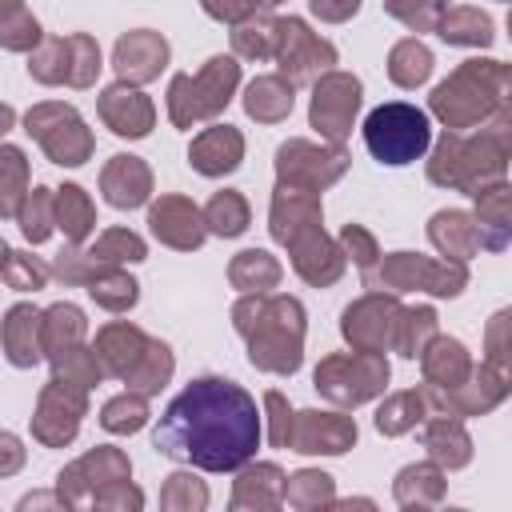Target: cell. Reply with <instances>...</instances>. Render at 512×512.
<instances>
[{"label":"cell","mask_w":512,"mask_h":512,"mask_svg":"<svg viewBox=\"0 0 512 512\" xmlns=\"http://www.w3.org/2000/svg\"><path fill=\"white\" fill-rule=\"evenodd\" d=\"M428 72H432V56H428V48H420L416 40H404V44L392 52V80H396V84L412 88V84H420Z\"/></svg>","instance_id":"2e32d148"},{"label":"cell","mask_w":512,"mask_h":512,"mask_svg":"<svg viewBox=\"0 0 512 512\" xmlns=\"http://www.w3.org/2000/svg\"><path fill=\"white\" fill-rule=\"evenodd\" d=\"M88 256L92 260H144V244L132 232H108Z\"/></svg>","instance_id":"44dd1931"},{"label":"cell","mask_w":512,"mask_h":512,"mask_svg":"<svg viewBox=\"0 0 512 512\" xmlns=\"http://www.w3.org/2000/svg\"><path fill=\"white\" fill-rule=\"evenodd\" d=\"M244 108H248L256 120H280V116L292 108V88L280 84V80H256V84L248 88Z\"/></svg>","instance_id":"5bb4252c"},{"label":"cell","mask_w":512,"mask_h":512,"mask_svg":"<svg viewBox=\"0 0 512 512\" xmlns=\"http://www.w3.org/2000/svg\"><path fill=\"white\" fill-rule=\"evenodd\" d=\"M100 112H104V120L112 124V132H120V136H144V132L152 128V104H148L140 92L120 88V84L104 92Z\"/></svg>","instance_id":"ba28073f"},{"label":"cell","mask_w":512,"mask_h":512,"mask_svg":"<svg viewBox=\"0 0 512 512\" xmlns=\"http://www.w3.org/2000/svg\"><path fill=\"white\" fill-rule=\"evenodd\" d=\"M164 56H168V44L152 32H132L116 44V68L120 76H132V80L156 76V64H164Z\"/></svg>","instance_id":"30bf717a"},{"label":"cell","mask_w":512,"mask_h":512,"mask_svg":"<svg viewBox=\"0 0 512 512\" xmlns=\"http://www.w3.org/2000/svg\"><path fill=\"white\" fill-rule=\"evenodd\" d=\"M428 140H432L428 116L416 104H404V100L380 104L364 120V144H368V152L380 164H392V168L420 160L424 148H428Z\"/></svg>","instance_id":"7a4b0ae2"},{"label":"cell","mask_w":512,"mask_h":512,"mask_svg":"<svg viewBox=\"0 0 512 512\" xmlns=\"http://www.w3.org/2000/svg\"><path fill=\"white\" fill-rule=\"evenodd\" d=\"M144 416H148L144 396H120V400H112V404L104 408L100 424H104L108 432H136V428L144 424Z\"/></svg>","instance_id":"d6986e66"},{"label":"cell","mask_w":512,"mask_h":512,"mask_svg":"<svg viewBox=\"0 0 512 512\" xmlns=\"http://www.w3.org/2000/svg\"><path fill=\"white\" fill-rule=\"evenodd\" d=\"M20 220H24V236L28 240H44L48 236V188L32 192V204L20 212Z\"/></svg>","instance_id":"603a6c76"},{"label":"cell","mask_w":512,"mask_h":512,"mask_svg":"<svg viewBox=\"0 0 512 512\" xmlns=\"http://www.w3.org/2000/svg\"><path fill=\"white\" fill-rule=\"evenodd\" d=\"M56 216H60V228L68 232V240H84L88 228H92V208H88V200H84V192H80L76 184L60 188V196H56Z\"/></svg>","instance_id":"9a60e30c"},{"label":"cell","mask_w":512,"mask_h":512,"mask_svg":"<svg viewBox=\"0 0 512 512\" xmlns=\"http://www.w3.org/2000/svg\"><path fill=\"white\" fill-rule=\"evenodd\" d=\"M4 352L20 368L40 360V316L32 308H12L8 312V320H4Z\"/></svg>","instance_id":"4fadbf2b"},{"label":"cell","mask_w":512,"mask_h":512,"mask_svg":"<svg viewBox=\"0 0 512 512\" xmlns=\"http://www.w3.org/2000/svg\"><path fill=\"white\" fill-rule=\"evenodd\" d=\"M4 264V276H8V284L12 288H40L44 284V264H36V260H28V256H16V252H8V260H0Z\"/></svg>","instance_id":"7402d4cb"},{"label":"cell","mask_w":512,"mask_h":512,"mask_svg":"<svg viewBox=\"0 0 512 512\" xmlns=\"http://www.w3.org/2000/svg\"><path fill=\"white\" fill-rule=\"evenodd\" d=\"M52 108V120H56V128L60 132H48V128H32V136L48 148V156L56 160V164H84V156H88V132H84V124H80V116L72 112V108H60V104H48Z\"/></svg>","instance_id":"52a82bcc"},{"label":"cell","mask_w":512,"mask_h":512,"mask_svg":"<svg viewBox=\"0 0 512 512\" xmlns=\"http://www.w3.org/2000/svg\"><path fill=\"white\" fill-rule=\"evenodd\" d=\"M276 36H280V60H284V68L292 64V76H312L316 68H328L332 60H336V52H332V44H324V40H316V36H308V28L300 24V20H284V24H276Z\"/></svg>","instance_id":"8992f818"},{"label":"cell","mask_w":512,"mask_h":512,"mask_svg":"<svg viewBox=\"0 0 512 512\" xmlns=\"http://www.w3.org/2000/svg\"><path fill=\"white\" fill-rule=\"evenodd\" d=\"M152 444L168 460L204 472H232L248 464L260 444L256 400L236 380L200 376L164 408Z\"/></svg>","instance_id":"6da1fadb"},{"label":"cell","mask_w":512,"mask_h":512,"mask_svg":"<svg viewBox=\"0 0 512 512\" xmlns=\"http://www.w3.org/2000/svg\"><path fill=\"white\" fill-rule=\"evenodd\" d=\"M104 196L116 208H136L148 196V168L136 156H112V168L104 172Z\"/></svg>","instance_id":"8fae6325"},{"label":"cell","mask_w":512,"mask_h":512,"mask_svg":"<svg viewBox=\"0 0 512 512\" xmlns=\"http://www.w3.org/2000/svg\"><path fill=\"white\" fill-rule=\"evenodd\" d=\"M356 108H360V84L348 80V76H328V80L316 88V100H312V124H316L324 136L340 140V136L348 132Z\"/></svg>","instance_id":"277c9868"},{"label":"cell","mask_w":512,"mask_h":512,"mask_svg":"<svg viewBox=\"0 0 512 512\" xmlns=\"http://www.w3.org/2000/svg\"><path fill=\"white\" fill-rule=\"evenodd\" d=\"M20 460H24V452H20L16 436L0 432V472H16V468H20Z\"/></svg>","instance_id":"d4e9b609"},{"label":"cell","mask_w":512,"mask_h":512,"mask_svg":"<svg viewBox=\"0 0 512 512\" xmlns=\"http://www.w3.org/2000/svg\"><path fill=\"white\" fill-rule=\"evenodd\" d=\"M240 164V136L236 128H208L196 144H192V168L204 172V176H220V172H232Z\"/></svg>","instance_id":"9c48e42d"},{"label":"cell","mask_w":512,"mask_h":512,"mask_svg":"<svg viewBox=\"0 0 512 512\" xmlns=\"http://www.w3.org/2000/svg\"><path fill=\"white\" fill-rule=\"evenodd\" d=\"M208 224H212V232H220V236H240L244 224H248L244 200H240L236 192H220V196L208 204Z\"/></svg>","instance_id":"e0dca14e"},{"label":"cell","mask_w":512,"mask_h":512,"mask_svg":"<svg viewBox=\"0 0 512 512\" xmlns=\"http://www.w3.org/2000/svg\"><path fill=\"white\" fill-rule=\"evenodd\" d=\"M356 4L360 0H312V12L324 16V20H344V16L356 12Z\"/></svg>","instance_id":"cb8c5ba5"},{"label":"cell","mask_w":512,"mask_h":512,"mask_svg":"<svg viewBox=\"0 0 512 512\" xmlns=\"http://www.w3.org/2000/svg\"><path fill=\"white\" fill-rule=\"evenodd\" d=\"M352 440H356V424L344 416L300 412L288 428V444H296V452H344Z\"/></svg>","instance_id":"5b68a950"},{"label":"cell","mask_w":512,"mask_h":512,"mask_svg":"<svg viewBox=\"0 0 512 512\" xmlns=\"http://www.w3.org/2000/svg\"><path fill=\"white\" fill-rule=\"evenodd\" d=\"M88 292H92V300H100V304H108V308H128V304L136 300V284H132L128 276H120V272L96 276Z\"/></svg>","instance_id":"ffe728a7"},{"label":"cell","mask_w":512,"mask_h":512,"mask_svg":"<svg viewBox=\"0 0 512 512\" xmlns=\"http://www.w3.org/2000/svg\"><path fill=\"white\" fill-rule=\"evenodd\" d=\"M388 380V364L376 360L372 352H356V356H332L316 368V388L324 396H332L336 404H360L368 400L380 384Z\"/></svg>","instance_id":"3957f363"},{"label":"cell","mask_w":512,"mask_h":512,"mask_svg":"<svg viewBox=\"0 0 512 512\" xmlns=\"http://www.w3.org/2000/svg\"><path fill=\"white\" fill-rule=\"evenodd\" d=\"M20 192H24V156L16 148H0V216L16 212Z\"/></svg>","instance_id":"ac0fdd59"},{"label":"cell","mask_w":512,"mask_h":512,"mask_svg":"<svg viewBox=\"0 0 512 512\" xmlns=\"http://www.w3.org/2000/svg\"><path fill=\"white\" fill-rule=\"evenodd\" d=\"M8 124H12V112H8V108H4V104H0V136H4V132H8Z\"/></svg>","instance_id":"484cf974"},{"label":"cell","mask_w":512,"mask_h":512,"mask_svg":"<svg viewBox=\"0 0 512 512\" xmlns=\"http://www.w3.org/2000/svg\"><path fill=\"white\" fill-rule=\"evenodd\" d=\"M200 216H196V208L192 204H184V200H160L156 208H152V232L160 236V240H168V244H176V248H196L200 244Z\"/></svg>","instance_id":"7c38bea8"}]
</instances>
